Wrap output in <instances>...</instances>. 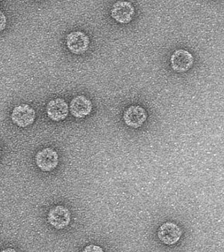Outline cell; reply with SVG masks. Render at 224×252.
Segmentation results:
<instances>
[{"label": "cell", "instance_id": "1", "mask_svg": "<svg viewBox=\"0 0 224 252\" xmlns=\"http://www.w3.org/2000/svg\"><path fill=\"white\" fill-rule=\"evenodd\" d=\"M11 120L15 125L20 127H27L34 123L36 112L34 108L27 104L15 106L11 112Z\"/></svg>", "mask_w": 224, "mask_h": 252}, {"label": "cell", "instance_id": "2", "mask_svg": "<svg viewBox=\"0 0 224 252\" xmlns=\"http://www.w3.org/2000/svg\"><path fill=\"white\" fill-rule=\"evenodd\" d=\"M35 162L42 171L49 172L56 169L59 164V155L52 148H45L35 156Z\"/></svg>", "mask_w": 224, "mask_h": 252}, {"label": "cell", "instance_id": "3", "mask_svg": "<svg viewBox=\"0 0 224 252\" xmlns=\"http://www.w3.org/2000/svg\"><path fill=\"white\" fill-rule=\"evenodd\" d=\"M48 221L56 229H64L70 224L71 214L67 208L58 205L53 207L48 214Z\"/></svg>", "mask_w": 224, "mask_h": 252}, {"label": "cell", "instance_id": "4", "mask_svg": "<svg viewBox=\"0 0 224 252\" xmlns=\"http://www.w3.org/2000/svg\"><path fill=\"white\" fill-rule=\"evenodd\" d=\"M90 43L89 37L81 31L71 32L66 35V46L74 54H83L89 48Z\"/></svg>", "mask_w": 224, "mask_h": 252}, {"label": "cell", "instance_id": "5", "mask_svg": "<svg viewBox=\"0 0 224 252\" xmlns=\"http://www.w3.org/2000/svg\"><path fill=\"white\" fill-rule=\"evenodd\" d=\"M111 15L118 23L128 24L131 21L135 15V8L131 2L117 1L111 8Z\"/></svg>", "mask_w": 224, "mask_h": 252}, {"label": "cell", "instance_id": "6", "mask_svg": "<svg viewBox=\"0 0 224 252\" xmlns=\"http://www.w3.org/2000/svg\"><path fill=\"white\" fill-rule=\"evenodd\" d=\"M147 113L145 108L139 105H131L124 112L123 119L129 127L139 128L146 121Z\"/></svg>", "mask_w": 224, "mask_h": 252}, {"label": "cell", "instance_id": "7", "mask_svg": "<svg viewBox=\"0 0 224 252\" xmlns=\"http://www.w3.org/2000/svg\"><path fill=\"white\" fill-rule=\"evenodd\" d=\"M182 235V230L174 222H166L160 226L158 230V237L166 245L177 243Z\"/></svg>", "mask_w": 224, "mask_h": 252}, {"label": "cell", "instance_id": "8", "mask_svg": "<svg viewBox=\"0 0 224 252\" xmlns=\"http://www.w3.org/2000/svg\"><path fill=\"white\" fill-rule=\"evenodd\" d=\"M193 61L192 54L185 49L174 51L170 58L171 66L177 72H184L190 70Z\"/></svg>", "mask_w": 224, "mask_h": 252}, {"label": "cell", "instance_id": "9", "mask_svg": "<svg viewBox=\"0 0 224 252\" xmlns=\"http://www.w3.org/2000/svg\"><path fill=\"white\" fill-rule=\"evenodd\" d=\"M69 110L67 102L62 98L51 100L46 106L48 117L55 122H60L65 119Z\"/></svg>", "mask_w": 224, "mask_h": 252}, {"label": "cell", "instance_id": "10", "mask_svg": "<svg viewBox=\"0 0 224 252\" xmlns=\"http://www.w3.org/2000/svg\"><path fill=\"white\" fill-rule=\"evenodd\" d=\"M93 104L91 100L82 94L76 96L70 101L69 109L74 117L83 118L91 113Z\"/></svg>", "mask_w": 224, "mask_h": 252}, {"label": "cell", "instance_id": "11", "mask_svg": "<svg viewBox=\"0 0 224 252\" xmlns=\"http://www.w3.org/2000/svg\"><path fill=\"white\" fill-rule=\"evenodd\" d=\"M82 252H105L103 248L99 246L94 245V244H90V245L86 246L84 248Z\"/></svg>", "mask_w": 224, "mask_h": 252}, {"label": "cell", "instance_id": "12", "mask_svg": "<svg viewBox=\"0 0 224 252\" xmlns=\"http://www.w3.org/2000/svg\"><path fill=\"white\" fill-rule=\"evenodd\" d=\"M6 26V17H5L3 12H1V31H3Z\"/></svg>", "mask_w": 224, "mask_h": 252}, {"label": "cell", "instance_id": "13", "mask_svg": "<svg viewBox=\"0 0 224 252\" xmlns=\"http://www.w3.org/2000/svg\"><path fill=\"white\" fill-rule=\"evenodd\" d=\"M1 252H17L16 250L13 249V248H8L6 249L2 250Z\"/></svg>", "mask_w": 224, "mask_h": 252}]
</instances>
